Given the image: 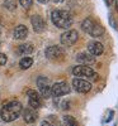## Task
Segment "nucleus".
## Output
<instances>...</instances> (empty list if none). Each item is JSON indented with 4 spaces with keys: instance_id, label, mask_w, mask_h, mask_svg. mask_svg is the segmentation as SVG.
I'll return each instance as SVG.
<instances>
[{
    "instance_id": "8",
    "label": "nucleus",
    "mask_w": 118,
    "mask_h": 126,
    "mask_svg": "<svg viewBox=\"0 0 118 126\" xmlns=\"http://www.w3.org/2000/svg\"><path fill=\"white\" fill-rule=\"evenodd\" d=\"M37 87L39 88L41 96L42 97H50L51 96V86H50V81L46 77H39L37 79Z\"/></svg>"
},
{
    "instance_id": "26",
    "label": "nucleus",
    "mask_w": 118,
    "mask_h": 126,
    "mask_svg": "<svg viewBox=\"0 0 118 126\" xmlns=\"http://www.w3.org/2000/svg\"><path fill=\"white\" fill-rule=\"evenodd\" d=\"M114 3H116V8H117V10H118V0H114Z\"/></svg>"
},
{
    "instance_id": "19",
    "label": "nucleus",
    "mask_w": 118,
    "mask_h": 126,
    "mask_svg": "<svg viewBox=\"0 0 118 126\" xmlns=\"http://www.w3.org/2000/svg\"><path fill=\"white\" fill-rule=\"evenodd\" d=\"M62 125L63 126H79L78 125V121L75 120L72 116H63L62 117Z\"/></svg>"
},
{
    "instance_id": "4",
    "label": "nucleus",
    "mask_w": 118,
    "mask_h": 126,
    "mask_svg": "<svg viewBox=\"0 0 118 126\" xmlns=\"http://www.w3.org/2000/svg\"><path fill=\"white\" fill-rule=\"evenodd\" d=\"M79 39V33L76 30H74V29H70V30H66L65 33H62L61 34V44L62 46H65V47H71L74 46L75 43L78 42Z\"/></svg>"
},
{
    "instance_id": "14",
    "label": "nucleus",
    "mask_w": 118,
    "mask_h": 126,
    "mask_svg": "<svg viewBox=\"0 0 118 126\" xmlns=\"http://www.w3.org/2000/svg\"><path fill=\"white\" fill-rule=\"evenodd\" d=\"M13 34H14V38H15V39L23 40V39H26L27 35H28V28H27L26 25H18V27H15Z\"/></svg>"
},
{
    "instance_id": "9",
    "label": "nucleus",
    "mask_w": 118,
    "mask_h": 126,
    "mask_svg": "<svg viewBox=\"0 0 118 126\" xmlns=\"http://www.w3.org/2000/svg\"><path fill=\"white\" fill-rule=\"evenodd\" d=\"M63 56H65V52L61 47H57V46H52V47H48L46 49V57L51 61H57V59H62Z\"/></svg>"
},
{
    "instance_id": "25",
    "label": "nucleus",
    "mask_w": 118,
    "mask_h": 126,
    "mask_svg": "<svg viewBox=\"0 0 118 126\" xmlns=\"http://www.w3.org/2000/svg\"><path fill=\"white\" fill-rule=\"evenodd\" d=\"M38 1H39L41 4H47V3H48V0H38Z\"/></svg>"
},
{
    "instance_id": "21",
    "label": "nucleus",
    "mask_w": 118,
    "mask_h": 126,
    "mask_svg": "<svg viewBox=\"0 0 118 126\" xmlns=\"http://www.w3.org/2000/svg\"><path fill=\"white\" fill-rule=\"evenodd\" d=\"M19 3L24 9H29L32 4H33V0H19Z\"/></svg>"
},
{
    "instance_id": "11",
    "label": "nucleus",
    "mask_w": 118,
    "mask_h": 126,
    "mask_svg": "<svg viewBox=\"0 0 118 126\" xmlns=\"http://www.w3.org/2000/svg\"><path fill=\"white\" fill-rule=\"evenodd\" d=\"M30 24L33 27V30L36 33H42L45 32V28H46V24H45V20L42 16L39 15H33L30 18Z\"/></svg>"
},
{
    "instance_id": "15",
    "label": "nucleus",
    "mask_w": 118,
    "mask_h": 126,
    "mask_svg": "<svg viewBox=\"0 0 118 126\" xmlns=\"http://www.w3.org/2000/svg\"><path fill=\"white\" fill-rule=\"evenodd\" d=\"M33 50H34V47H33V44H30V43H23V44H20L18 47V49H17V52L19 54H22V56L30 54Z\"/></svg>"
},
{
    "instance_id": "7",
    "label": "nucleus",
    "mask_w": 118,
    "mask_h": 126,
    "mask_svg": "<svg viewBox=\"0 0 118 126\" xmlns=\"http://www.w3.org/2000/svg\"><path fill=\"white\" fill-rule=\"evenodd\" d=\"M27 96H28V103L32 109H39L41 105H42V96L34 90H28L27 92Z\"/></svg>"
},
{
    "instance_id": "17",
    "label": "nucleus",
    "mask_w": 118,
    "mask_h": 126,
    "mask_svg": "<svg viewBox=\"0 0 118 126\" xmlns=\"http://www.w3.org/2000/svg\"><path fill=\"white\" fill-rule=\"evenodd\" d=\"M95 24V22L91 19V18H87L84 20V22L81 23V28H83V30L84 32H87V33H89V32L91 30V28H93V25Z\"/></svg>"
},
{
    "instance_id": "22",
    "label": "nucleus",
    "mask_w": 118,
    "mask_h": 126,
    "mask_svg": "<svg viewBox=\"0 0 118 126\" xmlns=\"http://www.w3.org/2000/svg\"><path fill=\"white\" fill-rule=\"evenodd\" d=\"M6 61H8L6 56L4 53H0V66H4L5 63H6Z\"/></svg>"
},
{
    "instance_id": "24",
    "label": "nucleus",
    "mask_w": 118,
    "mask_h": 126,
    "mask_svg": "<svg viewBox=\"0 0 118 126\" xmlns=\"http://www.w3.org/2000/svg\"><path fill=\"white\" fill-rule=\"evenodd\" d=\"M105 1H107V4H108V5H112L114 3V0H105Z\"/></svg>"
},
{
    "instance_id": "5",
    "label": "nucleus",
    "mask_w": 118,
    "mask_h": 126,
    "mask_svg": "<svg viewBox=\"0 0 118 126\" xmlns=\"http://www.w3.org/2000/svg\"><path fill=\"white\" fill-rule=\"evenodd\" d=\"M70 92V87L66 82H57L51 87V94L53 97H61L65 96Z\"/></svg>"
},
{
    "instance_id": "28",
    "label": "nucleus",
    "mask_w": 118,
    "mask_h": 126,
    "mask_svg": "<svg viewBox=\"0 0 118 126\" xmlns=\"http://www.w3.org/2000/svg\"><path fill=\"white\" fill-rule=\"evenodd\" d=\"M0 46H1V42H0Z\"/></svg>"
},
{
    "instance_id": "1",
    "label": "nucleus",
    "mask_w": 118,
    "mask_h": 126,
    "mask_svg": "<svg viewBox=\"0 0 118 126\" xmlns=\"http://www.w3.org/2000/svg\"><path fill=\"white\" fill-rule=\"evenodd\" d=\"M23 111V106L19 101H10L5 103L3 109L0 110V117L4 122H12L17 120Z\"/></svg>"
},
{
    "instance_id": "20",
    "label": "nucleus",
    "mask_w": 118,
    "mask_h": 126,
    "mask_svg": "<svg viewBox=\"0 0 118 126\" xmlns=\"http://www.w3.org/2000/svg\"><path fill=\"white\" fill-rule=\"evenodd\" d=\"M4 8L13 12L17 9V0H4Z\"/></svg>"
},
{
    "instance_id": "2",
    "label": "nucleus",
    "mask_w": 118,
    "mask_h": 126,
    "mask_svg": "<svg viewBox=\"0 0 118 126\" xmlns=\"http://www.w3.org/2000/svg\"><path fill=\"white\" fill-rule=\"evenodd\" d=\"M51 20L57 28L67 29L72 25V15L66 10H53L51 13Z\"/></svg>"
},
{
    "instance_id": "12",
    "label": "nucleus",
    "mask_w": 118,
    "mask_h": 126,
    "mask_svg": "<svg viewBox=\"0 0 118 126\" xmlns=\"http://www.w3.org/2000/svg\"><path fill=\"white\" fill-rule=\"evenodd\" d=\"M22 113H23V119H24V121H26L27 124H33V122L37 120V117H38L37 110H36V109H32L30 106H29L28 109H24V110L22 111Z\"/></svg>"
},
{
    "instance_id": "13",
    "label": "nucleus",
    "mask_w": 118,
    "mask_h": 126,
    "mask_svg": "<svg viewBox=\"0 0 118 126\" xmlns=\"http://www.w3.org/2000/svg\"><path fill=\"white\" fill-rule=\"evenodd\" d=\"M76 61L80 62L81 64L90 66V64H93V63L95 62V58H94V56H91L89 52H88V53H79L76 56Z\"/></svg>"
},
{
    "instance_id": "23",
    "label": "nucleus",
    "mask_w": 118,
    "mask_h": 126,
    "mask_svg": "<svg viewBox=\"0 0 118 126\" xmlns=\"http://www.w3.org/2000/svg\"><path fill=\"white\" fill-rule=\"evenodd\" d=\"M41 126H53L52 124H50V122H47V121H43L41 124Z\"/></svg>"
},
{
    "instance_id": "16",
    "label": "nucleus",
    "mask_w": 118,
    "mask_h": 126,
    "mask_svg": "<svg viewBox=\"0 0 118 126\" xmlns=\"http://www.w3.org/2000/svg\"><path fill=\"white\" fill-rule=\"evenodd\" d=\"M104 32H105V28H104L103 25L95 23V24L93 25L91 30L89 32V34H90L91 37H94V38H98V37H102V35L104 34Z\"/></svg>"
},
{
    "instance_id": "6",
    "label": "nucleus",
    "mask_w": 118,
    "mask_h": 126,
    "mask_svg": "<svg viewBox=\"0 0 118 126\" xmlns=\"http://www.w3.org/2000/svg\"><path fill=\"white\" fill-rule=\"evenodd\" d=\"M72 86L75 88V91L79 92V93H88L90 90H91V83L85 81L83 78H74L72 81Z\"/></svg>"
},
{
    "instance_id": "27",
    "label": "nucleus",
    "mask_w": 118,
    "mask_h": 126,
    "mask_svg": "<svg viewBox=\"0 0 118 126\" xmlns=\"http://www.w3.org/2000/svg\"><path fill=\"white\" fill-rule=\"evenodd\" d=\"M53 1H55V3H62L63 0H53Z\"/></svg>"
},
{
    "instance_id": "3",
    "label": "nucleus",
    "mask_w": 118,
    "mask_h": 126,
    "mask_svg": "<svg viewBox=\"0 0 118 126\" xmlns=\"http://www.w3.org/2000/svg\"><path fill=\"white\" fill-rule=\"evenodd\" d=\"M72 73H74V76H76L79 78H90V79H98L99 78V76L94 72V69L87 64L75 66L72 68Z\"/></svg>"
},
{
    "instance_id": "18",
    "label": "nucleus",
    "mask_w": 118,
    "mask_h": 126,
    "mask_svg": "<svg viewBox=\"0 0 118 126\" xmlns=\"http://www.w3.org/2000/svg\"><path fill=\"white\" fill-rule=\"evenodd\" d=\"M32 64H33V59L30 57H23L19 62V66L22 69H28V68H30Z\"/></svg>"
},
{
    "instance_id": "10",
    "label": "nucleus",
    "mask_w": 118,
    "mask_h": 126,
    "mask_svg": "<svg viewBox=\"0 0 118 126\" xmlns=\"http://www.w3.org/2000/svg\"><path fill=\"white\" fill-rule=\"evenodd\" d=\"M88 52L91 54V56H100L103 52H104V47H103V44L100 43V42H98V40H91V42H89L88 43Z\"/></svg>"
}]
</instances>
